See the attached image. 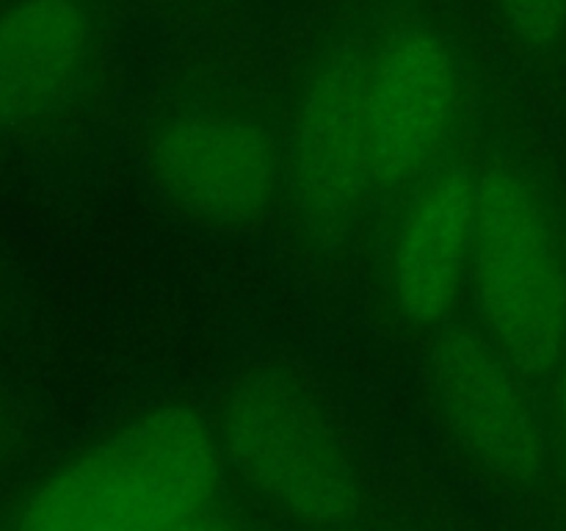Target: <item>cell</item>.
<instances>
[{
  "instance_id": "6da1fadb",
  "label": "cell",
  "mask_w": 566,
  "mask_h": 531,
  "mask_svg": "<svg viewBox=\"0 0 566 531\" xmlns=\"http://www.w3.org/2000/svg\"><path fill=\"white\" fill-rule=\"evenodd\" d=\"M227 476L213 424L188 404L122 420L44 476L17 509L25 529L188 531L221 523Z\"/></svg>"
},
{
  "instance_id": "7a4b0ae2",
  "label": "cell",
  "mask_w": 566,
  "mask_h": 531,
  "mask_svg": "<svg viewBox=\"0 0 566 531\" xmlns=\"http://www.w3.org/2000/svg\"><path fill=\"white\" fill-rule=\"evenodd\" d=\"M210 424L230 485L269 514L315 529L365 523V476L307 376L252 365L224 387Z\"/></svg>"
},
{
  "instance_id": "3957f363",
  "label": "cell",
  "mask_w": 566,
  "mask_h": 531,
  "mask_svg": "<svg viewBox=\"0 0 566 531\" xmlns=\"http://www.w3.org/2000/svg\"><path fill=\"white\" fill-rule=\"evenodd\" d=\"M468 291L481 330L536 382L566 357V225L517 155L479 164Z\"/></svg>"
},
{
  "instance_id": "277c9868",
  "label": "cell",
  "mask_w": 566,
  "mask_h": 531,
  "mask_svg": "<svg viewBox=\"0 0 566 531\" xmlns=\"http://www.w3.org/2000/svg\"><path fill=\"white\" fill-rule=\"evenodd\" d=\"M368 33L374 197L407 194L448 155L468 103V61L431 0H359Z\"/></svg>"
},
{
  "instance_id": "5b68a950",
  "label": "cell",
  "mask_w": 566,
  "mask_h": 531,
  "mask_svg": "<svg viewBox=\"0 0 566 531\" xmlns=\"http://www.w3.org/2000/svg\"><path fill=\"white\" fill-rule=\"evenodd\" d=\"M285 199L315 249H335L374 199L368 33L363 3L337 11L310 48L285 136Z\"/></svg>"
},
{
  "instance_id": "8992f818",
  "label": "cell",
  "mask_w": 566,
  "mask_h": 531,
  "mask_svg": "<svg viewBox=\"0 0 566 531\" xmlns=\"http://www.w3.org/2000/svg\"><path fill=\"white\" fill-rule=\"evenodd\" d=\"M426 385L440 431L475 476L506 492L545 485L556 462L536 382L479 321L453 315L429 335Z\"/></svg>"
},
{
  "instance_id": "52a82bcc",
  "label": "cell",
  "mask_w": 566,
  "mask_h": 531,
  "mask_svg": "<svg viewBox=\"0 0 566 531\" xmlns=\"http://www.w3.org/2000/svg\"><path fill=\"white\" fill-rule=\"evenodd\" d=\"M142 166L155 197L205 230L258 227L285 199V142L238 105L166 111L144 138Z\"/></svg>"
},
{
  "instance_id": "ba28073f",
  "label": "cell",
  "mask_w": 566,
  "mask_h": 531,
  "mask_svg": "<svg viewBox=\"0 0 566 531\" xmlns=\"http://www.w3.org/2000/svg\"><path fill=\"white\" fill-rule=\"evenodd\" d=\"M479 210V164L448 155L407 191L387 252V296L407 330L434 335L468 291Z\"/></svg>"
},
{
  "instance_id": "9c48e42d",
  "label": "cell",
  "mask_w": 566,
  "mask_h": 531,
  "mask_svg": "<svg viewBox=\"0 0 566 531\" xmlns=\"http://www.w3.org/2000/svg\"><path fill=\"white\" fill-rule=\"evenodd\" d=\"M92 0H11L0 9V131L44 125L75 108L103 61Z\"/></svg>"
},
{
  "instance_id": "30bf717a",
  "label": "cell",
  "mask_w": 566,
  "mask_h": 531,
  "mask_svg": "<svg viewBox=\"0 0 566 531\" xmlns=\"http://www.w3.org/2000/svg\"><path fill=\"white\" fill-rule=\"evenodd\" d=\"M506 42L534 64L566 53V0H490Z\"/></svg>"
},
{
  "instance_id": "8fae6325",
  "label": "cell",
  "mask_w": 566,
  "mask_h": 531,
  "mask_svg": "<svg viewBox=\"0 0 566 531\" xmlns=\"http://www.w3.org/2000/svg\"><path fill=\"white\" fill-rule=\"evenodd\" d=\"M551 413H547V424H551V442H553V462L562 470L566 479V357L551 376Z\"/></svg>"
},
{
  "instance_id": "7c38bea8",
  "label": "cell",
  "mask_w": 566,
  "mask_h": 531,
  "mask_svg": "<svg viewBox=\"0 0 566 531\" xmlns=\"http://www.w3.org/2000/svg\"><path fill=\"white\" fill-rule=\"evenodd\" d=\"M6 448H9V420H6L3 407H0V457H3Z\"/></svg>"
}]
</instances>
